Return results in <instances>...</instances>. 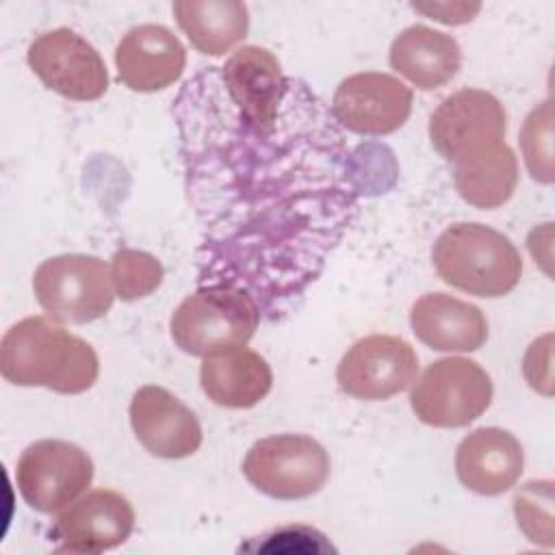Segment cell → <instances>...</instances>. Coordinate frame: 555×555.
Instances as JSON below:
<instances>
[{"label": "cell", "instance_id": "obj_1", "mask_svg": "<svg viewBox=\"0 0 555 555\" xmlns=\"http://www.w3.org/2000/svg\"><path fill=\"white\" fill-rule=\"evenodd\" d=\"M171 111L199 223L197 286L241 288L264 319L286 317L358 217V154L330 106L260 46L202 67Z\"/></svg>", "mask_w": 555, "mask_h": 555}, {"label": "cell", "instance_id": "obj_2", "mask_svg": "<svg viewBox=\"0 0 555 555\" xmlns=\"http://www.w3.org/2000/svg\"><path fill=\"white\" fill-rule=\"evenodd\" d=\"M0 373L15 386H43L61 395L89 390L100 373L93 347L52 317H26L0 343Z\"/></svg>", "mask_w": 555, "mask_h": 555}, {"label": "cell", "instance_id": "obj_3", "mask_svg": "<svg viewBox=\"0 0 555 555\" xmlns=\"http://www.w3.org/2000/svg\"><path fill=\"white\" fill-rule=\"evenodd\" d=\"M431 262L438 278L475 297H503L516 288L522 260L516 245L483 223H453L434 243Z\"/></svg>", "mask_w": 555, "mask_h": 555}, {"label": "cell", "instance_id": "obj_4", "mask_svg": "<svg viewBox=\"0 0 555 555\" xmlns=\"http://www.w3.org/2000/svg\"><path fill=\"white\" fill-rule=\"evenodd\" d=\"M258 304L241 288L197 286L180 301L169 332L180 351L210 358L243 349L260 323Z\"/></svg>", "mask_w": 555, "mask_h": 555}, {"label": "cell", "instance_id": "obj_5", "mask_svg": "<svg viewBox=\"0 0 555 555\" xmlns=\"http://www.w3.org/2000/svg\"><path fill=\"white\" fill-rule=\"evenodd\" d=\"M332 462L321 442L306 434H278L254 442L243 475L262 494L297 501L317 494L330 479Z\"/></svg>", "mask_w": 555, "mask_h": 555}, {"label": "cell", "instance_id": "obj_6", "mask_svg": "<svg viewBox=\"0 0 555 555\" xmlns=\"http://www.w3.org/2000/svg\"><path fill=\"white\" fill-rule=\"evenodd\" d=\"M39 306L59 323H91L115 299V284L104 260L87 254H61L43 260L33 275Z\"/></svg>", "mask_w": 555, "mask_h": 555}, {"label": "cell", "instance_id": "obj_7", "mask_svg": "<svg viewBox=\"0 0 555 555\" xmlns=\"http://www.w3.org/2000/svg\"><path fill=\"white\" fill-rule=\"evenodd\" d=\"M492 403L490 375L468 358L451 356L431 362L414 382L410 405L429 427H466Z\"/></svg>", "mask_w": 555, "mask_h": 555}, {"label": "cell", "instance_id": "obj_8", "mask_svg": "<svg viewBox=\"0 0 555 555\" xmlns=\"http://www.w3.org/2000/svg\"><path fill=\"white\" fill-rule=\"evenodd\" d=\"M507 130L503 104L488 91L460 89L429 117V139L451 165L477 158L501 145Z\"/></svg>", "mask_w": 555, "mask_h": 555}, {"label": "cell", "instance_id": "obj_9", "mask_svg": "<svg viewBox=\"0 0 555 555\" xmlns=\"http://www.w3.org/2000/svg\"><path fill=\"white\" fill-rule=\"evenodd\" d=\"M93 481V460L65 440L28 444L15 466V483L28 507L54 514L74 503Z\"/></svg>", "mask_w": 555, "mask_h": 555}, {"label": "cell", "instance_id": "obj_10", "mask_svg": "<svg viewBox=\"0 0 555 555\" xmlns=\"http://www.w3.org/2000/svg\"><path fill=\"white\" fill-rule=\"evenodd\" d=\"M26 61L43 87L67 100L91 102L108 89V72L100 52L69 28L37 35L28 46Z\"/></svg>", "mask_w": 555, "mask_h": 555}, {"label": "cell", "instance_id": "obj_11", "mask_svg": "<svg viewBox=\"0 0 555 555\" xmlns=\"http://www.w3.org/2000/svg\"><path fill=\"white\" fill-rule=\"evenodd\" d=\"M418 373L414 347L390 334H371L356 340L338 362V388L362 401H384L405 390Z\"/></svg>", "mask_w": 555, "mask_h": 555}, {"label": "cell", "instance_id": "obj_12", "mask_svg": "<svg viewBox=\"0 0 555 555\" xmlns=\"http://www.w3.org/2000/svg\"><path fill=\"white\" fill-rule=\"evenodd\" d=\"M336 124L362 137H384L399 130L412 111V89L382 72L347 76L334 91Z\"/></svg>", "mask_w": 555, "mask_h": 555}, {"label": "cell", "instance_id": "obj_13", "mask_svg": "<svg viewBox=\"0 0 555 555\" xmlns=\"http://www.w3.org/2000/svg\"><path fill=\"white\" fill-rule=\"evenodd\" d=\"M134 529L130 501L108 488H98L65 507L50 527L56 551L102 553L124 544Z\"/></svg>", "mask_w": 555, "mask_h": 555}, {"label": "cell", "instance_id": "obj_14", "mask_svg": "<svg viewBox=\"0 0 555 555\" xmlns=\"http://www.w3.org/2000/svg\"><path fill=\"white\" fill-rule=\"evenodd\" d=\"M128 414L137 440L156 457H189L202 444L197 416L163 386H141L132 395Z\"/></svg>", "mask_w": 555, "mask_h": 555}, {"label": "cell", "instance_id": "obj_15", "mask_svg": "<svg viewBox=\"0 0 555 555\" xmlns=\"http://www.w3.org/2000/svg\"><path fill=\"white\" fill-rule=\"evenodd\" d=\"M186 50L182 41L160 24L130 28L117 43V78L132 91L152 93L171 87L184 72Z\"/></svg>", "mask_w": 555, "mask_h": 555}, {"label": "cell", "instance_id": "obj_16", "mask_svg": "<svg viewBox=\"0 0 555 555\" xmlns=\"http://www.w3.org/2000/svg\"><path fill=\"white\" fill-rule=\"evenodd\" d=\"M525 453L514 434L501 427L470 431L455 451L457 479L473 492L496 496L509 490L522 473Z\"/></svg>", "mask_w": 555, "mask_h": 555}, {"label": "cell", "instance_id": "obj_17", "mask_svg": "<svg viewBox=\"0 0 555 555\" xmlns=\"http://www.w3.org/2000/svg\"><path fill=\"white\" fill-rule=\"evenodd\" d=\"M414 336L434 351H477L488 340L483 312L447 293H425L410 310Z\"/></svg>", "mask_w": 555, "mask_h": 555}, {"label": "cell", "instance_id": "obj_18", "mask_svg": "<svg viewBox=\"0 0 555 555\" xmlns=\"http://www.w3.org/2000/svg\"><path fill=\"white\" fill-rule=\"evenodd\" d=\"M390 67L416 89L431 91L447 85L462 65L457 41L425 24L403 28L390 46Z\"/></svg>", "mask_w": 555, "mask_h": 555}, {"label": "cell", "instance_id": "obj_19", "mask_svg": "<svg viewBox=\"0 0 555 555\" xmlns=\"http://www.w3.org/2000/svg\"><path fill=\"white\" fill-rule=\"evenodd\" d=\"M199 384L212 403L245 410L254 408L269 395L273 373L260 353L243 347L230 353L204 358L199 366Z\"/></svg>", "mask_w": 555, "mask_h": 555}, {"label": "cell", "instance_id": "obj_20", "mask_svg": "<svg viewBox=\"0 0 555 555\" xmlns=\"http://www.w3.org/2000/svg\"><path fill=\"white\" fill-rule=\"evenodd\" d=\"M171 9L191 46L208 56L225 54L249 30V11L238 0H180Z\"/></svg>", "mask_w": 555, "mask_h": 555}, {"label": "cell", "instance_id": "obj_21", "mask_svg": "<svg viewBox=\"0 0 555 555\" xmlns=\"http://www.w3.org/2000/svg\"><path fill=\"white\" fill-rule=\"evenodd\" d=\"M451 167L457 195L475 208L503 206L518 184V160L505 141L477 158Z\"/></svg>", "mask_w": 555, "mask_h": 555}, {"label": "cell", "instance_id": "obj_22", "mask_svg": "<svg viewBox=\"0 0 555 555\" xmlns=\"http://www.w3.org/2000/svg\"><path fill=\"white\" fill-rule=\"evenodd\" d=\"M514 516L518 529L533 544L551 548L555 542L553 533V481H527L514 494Z\"/></svg>", "mask_w": 555, "mask_h": 555}, {"label": "cell", "instance_id": "obj_23", "mask_svg": "<svg viewBox=\"0 0 555 555\" xmlns=\"http://www.w3.org/2000/svg\"><path fill=\"white\" fill-rule=\"evenodd\" d=\"M520 150L533 180L553 182V108L551 100L540 102L520 128Z\"/></svg>", "mask_w": 555, "mask_h": 555}, {"label": "cell", "instance_id": "obj_24", "mask_svg": "<svg viewBox=\"0 0 555 555\" xmlns=\"http://www.w3.org/2000/svg\"><path fill=\"white\" fill-rule=\"evenodd\" d=\"M111 278L115 293L124 301H134L152 295L163 282V264L147 251L119 249L111 262Z\"/></svg>", "mask_w": 555, "mask_h": 555}, {"label": "cell", "instance_id": "obj_25", "mask_svg": "<svg viewBox=\"0 0 555 555\" xmlns=\"http://www.w3.org/2000/svg\"><path fill=\"white\" fill-rule=\"evenodd\" d=\"M522 373L529 386L542 395H551V334L531 343L525 353Z\"/></svg>", "mask_w": 555, "mask_h": 555}, {"label": "cell", "instance_id": "obj_26", "mask_svg": "<svg viewBox=\"0 0 555 555\" xmlns=\"http://www.w3.org/2000/svg\"><path fill=\"white\" fill-rule=\"evenodd\" d=\"M416 11H423L427 15H431L434 20L442 22V24H464L470 22L473 15L481 9L479 4H412Z\"/></svg>", "mask_w": 555, "mask_h": 555}]
</instances>
